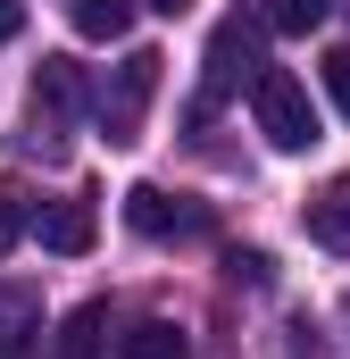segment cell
Segmentation results:
<instances>
[{
    "label": "cell",
    "instance_id": "11",
    "mask_svg": "<svg viewBox=\"0 0 350 359\" xmlns=\"http://www.w3.org/2000/svg\"><path fill=\"white\" fill-rule=\"evenodd\" d=\"M326 8L334 0H259V25H275V34H317Z\"/></svg>",
    "mask_w": 350,
    "mask_h": 359
},
{
    "label": "cell",
    "instance_id": "2",
    "mask_svg": "<svg viewBox=\"0 0 350 359\" xmlns=\"http://www.w3.org/2000/svg\"><path fill=\"white\" fill-rule=\"evenodd\" d=\"M125 226L142 243H192V234H209V209L183 201V192H159V184H134L125 192Z\"/></svg>",
    "mask_w": 350,
    "mask_h": 359
},
{
    "label": "cell",
    "instance_id": "13",
    "mask_svg": "<svg viewBox=\"0 0 350 359\" xmlns=\"http://www.w3.org/2000/svg\"><path fill=\"white\" fill-rule=\"evenodd\" d=\"M326 92H334V109L350 117V50H326Z\"/></svg>",
    "mask_w": 350,
    "mask_h": 359
},
{
    "label": "cell",
    "instance_id": "3",
    "mask_svg": "<svg viewBox=\"0 0 350 359\" xmlns=\"http://www.w3.org/2000/svg\"><path fill=\"white\" fill-rule=\"evenodd\" d=\"M159 50H134L125 67H117V84L100 92V126H108V142H134L142 134V109H150V92H159Z\"/></svg>",
    "mask_w": 350,
    "mask_h": 359
},
{
    "label": "cell",
    "instance_id": "4",
    "mask_svg": "<svg viewBox=\"0 0 350 359\" xmlns=\"http://www.w3.org/2000/svg\"><path fill=\"white\" fill-rule=\"evenodd\" d=\"M234 76H259V34H251L242 17L209 34V92H225Z\"/></svg>",
    "mask_w": 350,
    "mask_h": 359
},
{
    "label": "cell",
    "instance_id": "10",
    "mask_svg": "<svg viewBox=\"0 0 350 359\" xmlns=\"http://www.w3.org/2000/svg\"><path fill=\"white\" fill-rule=\"evenodd\" d=\"M67 25H76L84 42H117V34L134 25V0H67Z\"/></svg>",
    "mask_w": 350,
    "mask_h": 359
},
{
    "label": "cell",
    "instance_id": "1",
    "mask_svg": "<svg viewBox=\"0 0 350 359\" xmlns=\"http://www.w3.org/2000/svg\"><path fill=\"white\" fill-rule=\"evenodd\" d=\"M251 117H259V134L275 142V151H309V142H317L309 84H300V76H284V67H259V76H251Z\"/></svg>",
    "mask_w": 350,
    "mask_h": 359
},
{
    "label": "cell",
    "instance_id": "6",
    "mask_svg": "<svg viewBox=\"0 0 350 359\" xmlns=\"http://www.w3.org/2000/svg\"><path fill=\"white\" fill-rule=\"evenodd\" d=\"M34 109L76 117V109H84V67H76V59H42V76H34Z\"/></svg>",
    "mask_w": 350,
    "mask_h": 359
},
{
    "label": "cell",
    "instance_id": "14",
    "mask_svg": "<svg viewBox=\"0 0 350 359\" xmlns=\"http://www.w3.org/2000/svg\"><path fill=\"white\" fill-rule=\"evenodd\" d=\"M17 234H25V201H17V192H0V259L17 251Z\"/></svg>",
    "mask_w": 350,
    "mask_h": 359
},
{
    "label": "cell",
    "instance_id": "8",
    "mask_svg": "<svg viewBox=\"0 0 350 359\" xmlns=\"http://www.w3.org/2000/svg\"><path fill=\"white\" fill-rule=\"evenodd\" d=\"M59 359H108V301H84L59 326Z\"/></svg>",
    "mask_w": 350,
    "mask_h": 359
},
{
    "label": "cell",
    "instance_id": "7",
    "mask_svg": "<svg viewBox=\"0 0 350 359\" xmlns=\"http://www.w3.org/2000/svg\"><path fill=\"white\" fill-rule=\"evenodd\" d=\"M309 234H317L326 251H350V176H334L317 201H309Z\"/></svg>",
    "mask_w": 350,
    "mask_h": 359
},
{
    "label": "cell",
    "instance_id": "17",
    "mask_svg": "<svg viewBox=\"0 0 350 359\" xmlns=\"http://www.w3.org/2000/svg\"><path fill=\"white\" fill-rule=\"evenodd\" d=\"M150 8H159V17H183V8H192V0H150Z\"/></svg>",
    "mask_w": 350,
    "mask_h": 359
},
{
    "label": "cell",
    "instance_id": "9",
    "mask_svg": "<svg viewBox=\"0 0 350 359\" xmlns=\"http://www.w3.org/2000/svg\"><path fill=\"white\" fill-rule=\"evenodd\" d=\"M117 359H192V343H183L175 318H142V326L117 343Z\"/></svg>",
    "mask_w": 350,
    "mask_h": 359
},
{
    "label": "cell",
    "instance_id": "16",
    "mask_svg": "<svg viewBox=\"0 0 350 359\" xmlns=\"http://www.w3.org/2000/svg\"><path fill=\"white\" fill-rule=\"evenodd\" d=\"M17 25H25V8H17V0H0V42H17Z\"/></svg>",
    "mask_w": 350,
    "mask_h": 359
},
{
    "label": "cell",
    "instance_id": "5",
    "mask_svg": "<svg viewBox=\"0 0 350 359\" xmlns=\"http://www.w3.org/2000/svg\"><path fill=\"white\" fill-rule=\"evenodd\" d=\"M42 251L84 259L92 251V201H50V209H42Z\"/></svg>",
    "mask_w": 350,
    "mask_h": 359
},
{
    "label": "cell",
    "instance_id": "15",
    "mask_svg": "<svg viewBox=\"0 0 350 359\" xmlns=\"http://www.w3.org/2000/svg\"><path fill=\"white\" fill-rule=\"evenodd\" d=\"M292 359H326V343H317V326H309V318L292 326Z\"/></svg>",
    "mask_w": 350,
    "mask_h": 359
},
{
    "label": "cell",
    "instance_id": "12",
    "mask_svg": "<svg viewBox=\"0 0 350 359\" xmlns=\"http://www.w3.org/2000/svg\"><path fill=\"white\" fill-rule=\"evenodd\" d=\"M225 276L234 284H275V259L267 251H225Z\"/></svg>",
    "mask_w": 350,
    "mask_h": 359
}]
</instances>
